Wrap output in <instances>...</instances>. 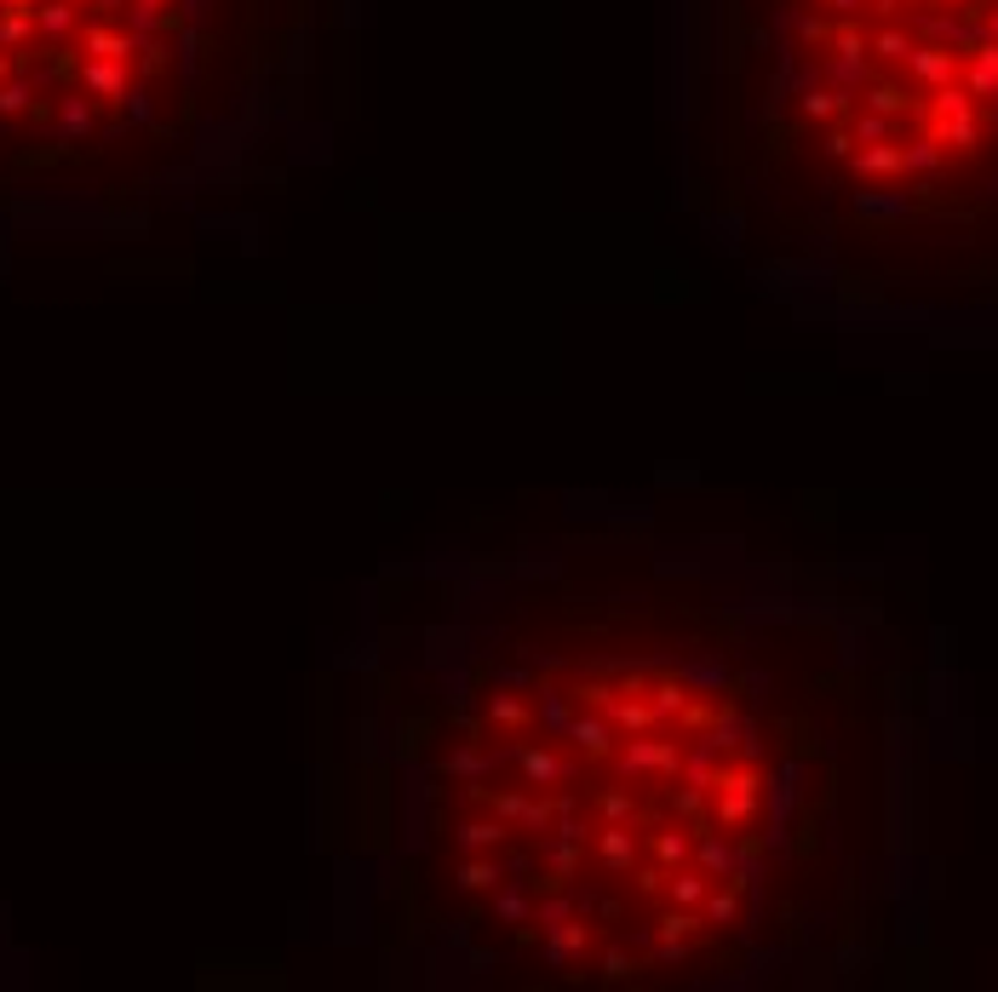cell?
Returning <instances> with one entry per match:
<instances>
[{"mask_svg":"<svg viewBox=\"0 0 998 992\" xmlns=\"http://www.w3.org/2000/svg\"><path fill=\"white\" fill-rule=\"evenodd\" d=\"M797 110L873 195H941L998 155V0H797Z\"/></svg>","mask_w":998,"mask_h":992,"instance_id":"cell-1","label":"cell"},{"mask_svg":"<svg viewBox=\"0 0 998 992\" xmlns=\"http://www.w3.org/2000/svg\"><path fill=\"white\" fill-rule=\"evenodd\" d=\"M574 740L585 751H609V729H603V723H574Z\"/></svg>","mask_w":998,"mask_h":992,"instance_id":"cell-2","label":"cell"},{"mask_svg":"<svg viewBox=\"0 0 998 992\" xmlns=\"http://www.w3.org/2000/svg\"><path fill=\"white\" fill-rule=\"evenodd\" d=\"M522 769H528V780H557V757L528 751V757H522Z\"/></svg>","mask_w":998,"mask_h":992,"instance_id":"cell-3","label":"cell"},{"mask_svg":"<svg viewBox=\"0 0 998 992\" xmlns=\"http://www.w3.org/2000/svg\"><path fill=\"white\" fill-rule=\"evenodd\" d=\"M672 896H678L683 907H694V901H701V896H706V883H701V878H694V872H678V883H672Z\"/></svg>","mask_w":998,"mask_h":992,"instance_id":"cell-4","label":"cell"},{"mask_svg":"<svg viewBox=\"0 0 998 992\" xmlns=\"http://www.w3.org/2000/svg\"><path fill=\"white\" fill-rule=\"evenodd\" d=\"M603 855H609L614 867H625V861H631V838H625V832H603Z\"/></svg>","mask_w":998,"mask_h":992,"instance_id":"cell-5","label":"cell"},{"mask_svg":"<svg viewBox=\"0 0 998 992\" xmlns=\"http://www.w3.org/2000/svg\"><path fill=\"white\" fill-rule=\"evenodd\" d=\"M614 717H620V729H649V723H654V712H649V706H620Z\"/></svg>","mask_w":998,"mask_h":992,"instance_id":"cell-6","label":"cell"},{"mask_svg":"<svg viewBox=\"0 0 998 992\" xmlns=\"http://www.w3.org/2000/svg\"><path fill=\"white\" fill-rule=\"evenodd\" d=\"M689 930H694V912H672V918H665V941H683Z\"/></svg>","mask_w":998,"mask_h":992,"instance_id":"cell-7","label":"cell"},{"mask_svg":"<svg viewBox=\"0 0 998 992\" xmlns=\"http://www.w3.org/2000/svg\"><path fill=\"white\" fill-rule=\"evenodd\" d=\"M459 878L471 883V889H482V883H493V867H488V861H471V867H465Z\"/></svg>","mask_w":998,"mask_h":992,"instance_id":"cell-8","label":"cell"},{"mask_svg":"<svg viewBox=\"0 0 998 992\" xmlns=\"http://www.w3.org/2000/svg\"><path fill=\"white\" fill-rule=\"evenodd\" d=\"M654 849H660V861H678V855H683V838L665 832V838H654Z\"/></svg>","mask_w":998,"mask_h":992,"instance_id":"cell-9","label":"cell"},{"mask_svg":"<svg viewBox=\"0 0 998 992\" xmlns=\"http://www.w3.org/2000/svg\"><path fill=\"white\" fill-rule=\"evenodd\" d=\"M499 826H465V843H493Z\"/></svg>","mask_w":998,"mask_h":992,"instance_id":"cell-10","label":"cell"},{"mask_svg":"<svg viewBox=\"0 0 998 992\" xmlns=\"http://www.w3.org/2000/svg\"><path fill=\"white\" fill-rule=\"evenodd\" d=\"M493 717H499V723H522V706H517V700H493Z\"/></svg>","mask_w":998,"mask_h":992,"instance_id":"cell-11","label":"cell"},{"mask_svg":"<svg viewBox=\"0 0 998 992\" xmlns=\"http://www.w3.org/2000/svg\"><path fill=\"white\" fill-rule=\"evenodd\" d=\"M712 918H717V923L735 918V896H717V901H712Z\"/></svg>","mask_w":998,"mask_h":992,"instance_id":"cell-12","label":"cell"},{"mask_svg":"<svg viewBox=\"0 0 998 992\" xmlns=\"http://www.w3.org/2000/svg\"><path fill=\"white\" fill-rule=\"evenodd\" d=\"M493 809L499 815H522V798H517V791H511V798H493Z\"/></svg>","mask_w":998,"mask_h":992,"instance_id":"cell-13","label":"cell"}]
</instances>
